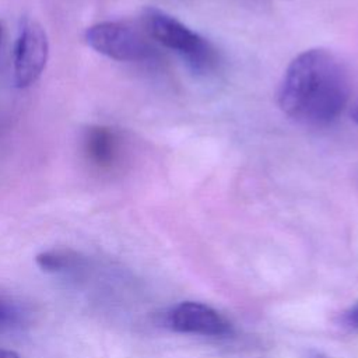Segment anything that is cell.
Segmentation results:
<instances>
[{"instance_id":"11","label":"cell","mask_w":358,"mask_h":358,"mask_svg":"<svg viewBox=\"0 0 358 358\" xmlns=\"http://www.w3.org/2000/svg\"><path fill=\"white\" fill-rule=\"evenodd\" d=\"M351 117L355 123H358V99L354 102V105L351 108Z\"/></svg>"},{"instance_id":"9","label":"cell","mask_w":358,"mask_h":358,"mask_svg":"<svg viewBox=\"0 0 358 358\" xmlns=\"http://www.w3.org/2000/svg\"><path fill=\"white\" fill-rule=\"evenodd\" d=\"M0 358H20V355L13 350L0 347Z\"/></svg>"},{"instance_id":"6","label":"cell","mask_w":358,"mask_h":358,"mask_svg":"<svg viewBox=\"0 0 358 358\" xmlns=\"http://www.w3.org/2000/svg\"><path fill=\"white\" fill-rule=\"evenodd\" d=\"M85 151L99 166H109L117 154V137L108 127H92L85 136Z\"/></svg>"},{"instance_id":"7","label":"cell","mask_w":358,"mask_h":358,"mask_svg":"<svg viewBox=\"0 0 358 358\" xmlns=\"http://www.w3.org/2000/svg\"><path fill=\"white\" fill-rule=\"evenodd\" d=\"M85 263L84 257L73 250L52 249L36 256V264L49 273H63L81 267Z\"/></svg>"},{"instance_id":"5","label":"cell","mask_w":358,"mask_h":358,"mask_svg":"<svg viewBox=\"0 0 358 358\" xmlns=\"http://www.w3.org/2000/svg\"><path fill=\"white\" fill-rule=\"evenodd\" d=\"M168 324L179 333L225 337L232 333V323L214 308L201 302H182L168 313Z\"/></svg>"},{"instance_id":"3","label":"cell","mask_w":358,"mask_h":358,"mask_svg":"<svg viewBox=\"0 0 358 358\" xmlns=\"http://www.w3.org/2000/svg\"><path fill=\"white\" fill-rule=\"evenodd\" d=\"M85 39L98 53L120 62H141L155 55V49L147 38L124 22L95 24L85 31Z\"/></svg>"},{"instance_id":"8","label":"cell","mask_w":358,"mask_h":358,"mask_svg":"<svg viewBox=\"0 0 358 358\" xmlns=\"http://www.w3.org/2000/svg\"><path fill=\"white\" fill-rule=\"evenodd\" d=\"M347 322L352 327L358 329V302L347 312Z\"/></svg>"},{"instance_id":"13","label":"cell","mask_w":358,"mask_h":358,"mask_svg":"<svg viewBox=\"0 0 358 358\" xmlns=\"http://www.w3.org/2000/svg\"><path fill=\"white\" fill-rule=\"evenodd\" d=\"M0 36H1V28H0Z\"/></svg>"},{"instance_id":"12","label":"cell","mask_w":358,"mask_h":358,"mask_svg":"<svg viewBox=\"0 0 358 358\" xmlns=\"http://www.w3.org/2000/svg\"><path fill=\"white\" fill-rule=\"evenodd\" d=\"M4 315H6V312H4V306H3V303L0 302V322L3 320V317H4Z\"/></svg>"},{"instance_id":"10","label":"cell","mask_w":358,"mask_h":358,"mask_svg":"<svg viewBox=\"0 0 358 358\" xmlns=\"http://www.w3.org/2000/svg\"><path fill=\"white\" fill-rule=\"evenodd\" d=\"M306 358H330V357H329V355H326V354H324V352H322V351L310 350V351H308Z\"/></svg>"},{"instance_id":"2","label":"cell","mask_w":358,"mask_h":358,"mask_svg":"<svg viewBox=\"0 0 358 358\" xmlns=\"http://www.w3.org/2000/svg\"><path fill=\"white\" fill-rule=\"evenodd\" d=\"M141 21L150 38L182 55L193 70L206 73L217 64V53L213 45L173 15L148 7L143 11Z\"/></svg>"},{"instance_id":"1","label":"cell","mask_w":358,"mask_h":358,"mask_svg":"<svg viewBox=\"0 0 358 358\" xmlns=\"http://www.w3.org/2000/svg\"><path fill=\"white\" fill-rule=\"evenodd\" d=\"M350 98V77L331 52L316 48L299 53L280 84L278 103L292 120L305 126H326L336 120Z\"/></svg>"},{"instance_id":"4","label":"cell","mask_w":358,"mask_h":358,"mask_svg":"<svg viewBox=\"0 0 358 358\" xmlns=\"http://www.w3.org/2000/svg\"><path fill=\"white\" fill-rule=\"evenodd\" d=\"M49 55V42L43 27L29 18L21 21L14 46V81L25 88L42 74Z\"/></svg>"}]
</instances>
